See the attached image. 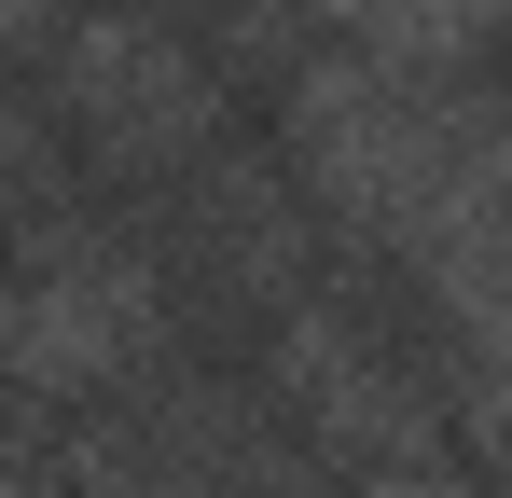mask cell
Listing matches in <instances>:
<instances>
[{"instance_id": "obj_4", "label": "cell", "mask_w": 512, "mask_h": 498, "mask_svg": "<svg viewBox=\"0 0 512 498\" xmlns=\"http://www.w3.org/2000/svg\"><path fill=\"white\" fill-rule=\"evenodd\" d=\"M263 388L305 415V443H333L360 471H402V457H443V388L416 374V346L346 305V291H291L263 319Z\"/></svg>"}, {"instance_id": "obj_2", "label": "cell", "mask_w": 512, "mask_h": 498, "mask_svg": "<svg viewBox=\"0 0 512 498\" xmlns=\"http://www.w3.org/2000/svg\"><path fill=\"white\" fill-rule=\"evenodd\" d=\"M167 360V263L111 222H42L28 263L0 277V388H28L42 415L125 402Z\"/></svg>"}, {"instance_id": "obj_3", "label": "cell", "mask_w": 512, "mask_h": 498, "mask_svg": "<svg viewBox=\"0 0 512 498\" xmlns=\"http://www.w3.org/2000/svg\"><path fill=\"white\" fill-rule=\"evenodd\" d=\"M42 97H56V125L97 180H180L222 139V70L153 14H70L56 56H42Z\"/></svg>"}, {"instance_id": "obj_8", "label": "cell", "mask_w": 512, "mask_h": 498, "mask_svg": "<svg viewBox=\"0 0 512 498\" xmlns=\"http://www.w3.org/2000/svg\"><path fill=\"white\" fill-rule=\"evenodd\" d=\"M360 498H499V485H471L443 457H402V471H360Z\"/></svg>"}, {"instance_id": "obj_5", "label": "cell", "mask_w": 512, "mask_h": 498, "mask_svg": "<svg viewBox=\"0 0 512 498\" xmlns=\"http://www.w3.org/2000/svg\"><path fill=\"white\" fill-rule=\"evenodd\" d=\"M180 194H194V249H208V277H222L236 305L277 319L291 291H319V277H305V194H291V166H263V153H194Z\"/></svg>"}, {"instance_id": "obj_7", "label": "cell", "mask_w": 512, "mask_h": 498, "mask_svg": "<svg viewBox=\"0 0 512 498\" xmlns=\"http://www.w3.org/2000/svg\"><path fill=\"white\" fill-rule=\"evenodd\" d=\"M56 28H70V0H0V70H42Z\"/></svg>"}, {"instance_id": "obj_1", "label": "cell", "mask_w": 512, "mask_h": 498, "mask_svg": "<svg viewBox=\"0 0 512 498\" xmlns=\"http://www.w3.org/2000/svg\"><path fill=\"white\" fill-rule=\"evenodd\" d=\"M471 111H485V83H402L374 70V56H291L277 70V166H291V194H319L346 236L402 249L429 194H443V166L471 139Z\"/></svg>"}, {"instance_id": "obj_6", "label": "cell", "mask_w": 512, "mask_h": 498, "mask_svg": "<svg viewBox=\"0 0 512 498\" xmlns=\"http://www.w3.org/2000/svg\"><path fill=\"white\" fill-rule=\"evenodd\" d=\"M291 14L333 28L346 56L402 70V83H471V70L512 42V0H291Z\"/></svg>"}]
</instances>
